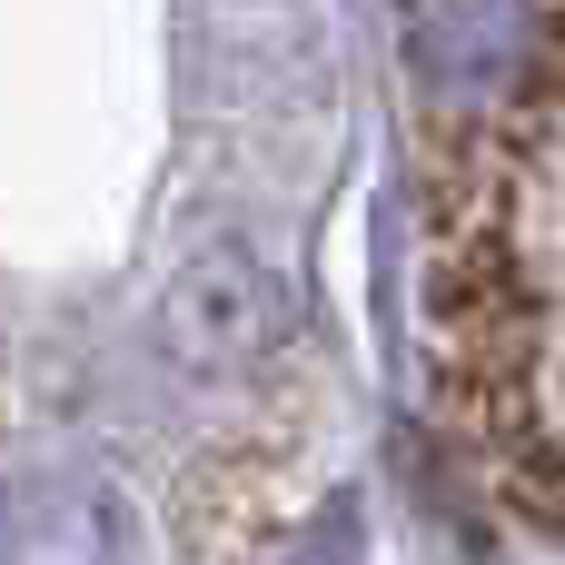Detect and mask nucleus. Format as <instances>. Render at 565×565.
<instances>
[{
  "mask_svg": "<svg viewBox=\"0 0 565 565\" xmlns=\"http://www.w3.org/2000/svg\"><path fill=\"white\" fill-rule=\"evenodd\" d=\"M159 358L199 387H238V377H268L278 348H288V268L278 248L248 228V218H199L169 268H159Z\"/></svg>",
  "mask_w": 565,
  "mask_h": 565,
  "instance_id": "obj_1",
  "label": "nucleus"
},
{
  "mask_svg": "<svg viewBox=\"0 0 565 565\" xmlns=\"http://www.w3.org/2000/svg\"><path fill=\"white\" fill-rule=\"evenodd\" d=\"M0 565H119V497L89 467H10Z\"/></svg>",
  "mask_w": 565,
  "mask_h": 565,
  "instance_id": "obj_2",
  "label": "nucleus"
}]
</instances>
